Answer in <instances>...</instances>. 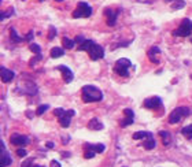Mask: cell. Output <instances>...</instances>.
Listing matches in <instances>:
<instances>
[{
    "mask_svg": "<svg viewBox=\"0 0 192 167\" xmlns=\"http://www.w3.org/2000/svg\"><path fill=\"white\" fill-rule=\"evenodd\" d=\"M103 99V93L100 89H98L94 85H85L82 88V100L85 103H95L100 102Z\"/></svg>",
    "mask_w": 192,
    "mask_h": 167,
    "instance_id": "cell-1",
    "label": "cell"
},
{
    "mask_svg": "<svg viewBox=\"0 0 192 167\" xmlns=\"http://www.w3.org/2000/svg\"><path fill=\"white\" fill-rule=\"evenodd\" d=\"M91 14H92V7L87 4V3L81 2L78 3L77 8L74 10L73 18H88V17H91Z\"/></svg>",
    "mask_w": 192,
    "mask_h": 167,
    "instance_id": "cell-2",
    "label": "cell"
},
{
    "mask_svg": "<svg viewBox=\"0 0 192 167\" xmlns=\"http://www.w3.org/2000/svg\"><path fill=\"white\" fill-rule=\"evenodd\" d=\"M191 32H192V21L185 18L183 21V23H181V26L177 30H174L173 34L174 36H180V37H187L191 34Z\"/></svg>",
    "mask_w": 192,
    "mask_h": 167,
    "instance_id": "cell-3",
    "label": "cell"
},
{
    "mask_svg": "<svg viewBox=\"0 0 192 167\" xmlns=\"http://www.w3.org/2000/svg\"><path fill=\"white\" fill-rule=\"evenodd\" d=\"M88 54H89V58H91L92 60H99V59H102L103 56H104V50H103L99 44H94L91 48H89Z\"/></svg>",
    "mask_w": 192,
    "mask_h": 167,
    "instance_id": "cell-4",
    "label": "cell"
},
{
    "mask_svg": "<svg viewBox=\"0 0 192 167\" xmlns=\"http://www.w3.org/2000/svg\"><path fill=\"white\" fill-rule=\"evenodd\" d=\"M11 144H14V145H18V147H22V145H27L30 142V140H29V137L27 136H21V134H12L11 136Z\"/></svg>",
    "mask_w": 192,
    "mask_h": 167,
    "instance_id": "cell-5",
    "label": "cell"
},
{
    "mask_svg": "<svg viewBox=\"0 0 192 167\" xmlns=\"http://www.w3.org/2000/svg\"><path fill=\"white\" fill-rule=\"evenodd\" d=\"M0 147H2V156H0V166L2 167H7L11 165V158H10V155L7 154L6 148H4V144H3V141L0 142Z\"/></svg>",
    "mask_w": 192,
    "mask_h": 167,
    "instance_id": "cell-6",
    "label": "cell"
},
{
    "mask_svg": "<svg viewBox=\"0 0 192 167\" xmlns=\"http://www.w3.org/2000/svg\"><path fill=\"white\" fill-rule=\"evenodd\" d=\"M58 70L62 73V75H63V79H65V82H66V84L73 81V77H74L73 71H71L69 67H66V66L62 64V66H58Z\"/></svg>",
    "mask_w": 192,
    "mask_h": 167,
    "instance_id": "cell-7",
    "label": "cell"
},
{
    "mask_svg": "<svg viewBox=\"0 0 192 167\" xmlns=\"http://www.w3.org/2000/svg\"><path fill=\"white\" fill-rule=\"evenodd\" d=\"M74 115V111L70 110V111H66V114H65L62 118H59V122H60V126L62 127H69L71 123V117Z\"/></svg>",
    "mask_w": 192,
    "mask_h": 167,
    "instance_id": "cell-8",
    "label": "cell"
},
{
    "mask_svg": "<svg viewBox=\"0 0 192 167\" xmlns=\"http://www.w3.org/2000/svg\"><path fill=\"white\" fill-rule=\"evenodd\" d=\"M162 102H161L159 97H151V99H147L146 102H144V107L146 108H150V110H154L156 108V107H159Z\"/></svg>",
    "mask_w": 192,
    "mask_h": 167,
    "instance_id": "cell-9",
    "label": "cell"
},
{
    "mask_svg": "<svg viewBox=\"0 0 192 167\" xmlns=\"http://www.w3.org/2000/svg\"><path fill=\"white\" fill-rule=\"evenodd\" d=\"M0 74H2V81L3 82H10V81H12L14 77H15L14 71L8 70V69H6V67H3V66H2V69H0Z\"/></svg>",
    "mask_w": 192,
    "mask_h": 167,
    "instance_id": "cell-10",
    "label": "cell"
},
{
    "mask_svg": "<svg viewBox=\"0 0 192 167\" xmlns=\"http://www.w3.org/2000/svg\"><path fill=\"white\" fill-rule=\"evenodd\" d=\"M106 17H107V25L108 26H114L115 25V19H117V11L113 10H106Z\"/></svg>",
    "mask_w": 192,
    "mask_h": 167,
    "instance_id": "cell-11",
    "label": "cell"
},
{
    "mask_svg": "<svg viewBox=\"0 0 192 167\" xmlns=\"http://www.w3.org/2000/svg\"><path fill=\"white\" fill-rule=\"evenodd\" d=\"M181 118H183V115H181V114L177 111V108H176L174 111H171V112H170V115H169V122H170L171 125H176V123H178V122L181 121Z\"/></svg>",
    "mask_w": 192,
    "mask_h": 167,
    "instance_id": "cell-12",
    "label": "cell"
},
{
    "mask_svg": "<svg viewBox=\"0 0 192 167\" xmlns=\"http://www.w3.org/2000/svg\"><path fill=\"white\" fill-rule=\"evenodd\" d=\"M88 127L92 129V130H102L103 123L98 119V118H92V119L89 121V123H88Z\"/></svg>",
    "mask_w": 192,
    "mask_h": 167,
    "instance_id": "cell-13",
    "label": "cell"
},
{
    "mask_svg": "<svg viewBox=\"0 0 192 167\" xmlns=\"http://www.w3.org/2000/svg\"><path fill=\"white\" fill-rule=\"evenodd\" d=\"M158 54H161V50L158 47H152L151 50L148 51V58H150V60L151 62H154V63H158V59L155 58V55Z\"/></svg>",
    "mask_w": 192,
    "mask_h": 167,
    "instance_id": "cell-14",
    "label": "cell"
},
{
    "mask_svg": "<svg viewBox=\"0 0 192 167\" xmlns=\"http://www.w3.org/2000/svg\"><path fill=\"white\" fill-rule=\"evenodd\" d=\"M85 149H94L95 152H98V154H102V152H104L106 147L103 144H96V145H89V144H85Z\"/></svg>",
    "mask_w": 192,
    "mask_h": 167,
    "instance_id": "cell-15",
    "label": "cell"
},
{
    "mask_svg": "<svg viewBox=\"0 0 192 167\" xmlns=\"http://www.w3.org/2000/svg\"><path fill=\"white\" fill-rule=\"evenodd\" d=\"M114 71L117 73V74L122 75V77H128V75H129V73H128V67H123V66H119V64H115Z\"/></svg>",
    "mask_w": 192,
    "mask_h": 167,
    "instance_id": "cell-16",
    "label": "cell"
},
{
    "mask_svg": "<svg viewBox=\"0 0 192 167\" xmlns=\"http://www.w3.org/2000/svg\"><path fill=\"white\" fill-rule=\"evenodd\" d=\"M62 44H63V47L66 48V50H71L75 44V40H71V39H69V37H63V39H62Z\"/></svg>",
    "mask_w": 192,
    "mask_h": 167,
    "instance_id": "cell-17",
    "label": "cell"
},
{
    "mask_svg": "<svg viewBox=\"0 0 192 167\" xmlns=\"http://www.w3.org/2000/svg\"><path fill=\"white\" fill-rule=\"evenodd\" d=\"M65 55V51L62 50V48H59V47H54L52 50H51V56L52 58H60V56H63Z\"/></svg>",
    "mask_w": 192,
    "mask_h": 167,
    "instance_id": "cell-18",
    "label": "cell"
},
{
    "mask_svg": "<svg viewBox=\"0 0 192 167\" xmlns=\"http://www.w3.org/2000/svg\"><path fill=\"white\" fill-rule=\"evenodd\" d=\"M94 44L95 43L92 40H85L82 44L78 45V51H89V48H91Z\"/></svg>",
    "mask_w": 192,
    "mask_h": 167,
    "instance_id": "cell-19",
    "label": "cell"
},
{
    "mask_svg": "<svg viewBox=\"0 0 192 167\" xmlns=\"http://www.w3.org/2000/svg\"><path fill=\"white\" fill-rule=\"evenodd\" d=\"M146 137H152V134L147 133V131H137V133L133 134V140H142V138Z\"/></svg>",
    "mask_w": 192,
    "mask_h": 167,
    "instance_id": "cell-20",
    "label": "cell"
},
{
    "mask_svg": "<svg viewBox=\"0 0 192 167\" xmlns=\"http://www.w3.org/2000/svg\"><path fill=\"white\" fill-rule=\"evenodd\" d=\"M155 145H156V142H155V140H154L152 137H150L148 140L144 142V148L146 149H154L155 148Z\"/></svg>",
    "mask_w": 192,
    "mask_h": 167,
    "instance_id": "cell-21",
    "label": "cell"
},
{
    "mask_svg": "<svg viewBox=\"0 0 192 167\" xmlns=\"http://www.w3.org/2000/svg\"><path fill=\"white\" fill-rule=\"evenodd\" d=\"M181 133H183L187 138H192V125H190V126H185L183 127V130H181Z\"/></svg>",
    "mask_w": 192,
    "mask_h": 167,
    "instance_id": "cell-22",
    "label": "cell"
},
{
    "mask_svg": "<svg viewBox=\"0 0 192 167\" xmlns=\"http://www.w3.org/2000/svg\"><path fill=\"white\" fill-rule=\"evenodd\" d=\"M177 111L183 117H188V115H191V112H192V111L188 108V107H177Z\"/></svg>",
    "mask_w": 192,
    "mask_h": 167,
    "instance_id": "cell-23",
    "label": "cell"
},
{
    "mask_svg": "<svg viewBox=\"0 0 192 167\" xmlns=\"http://www.w3.org/2000/svg\"><path fill=\"white\" fill-rule=\"evenodd\" d=\"M11 39L15 41V43H21V41H22L23 39L22 37H19L18 36V33H17V30L15 29H11Z\"/></svg>",
    "mask_w": 192,
    "mask_h": 167,
    "instance_id": "cell-24",
    "label": "cell"
},
{
    "mask_svg": "<svg viewBox=\"0 0 192 167\" xmlns=\"http://www.w3.org/2000/svg\"><path fill=\"white\" fill-rule=\"evenodd\" d=\"M48 107H50L48 104H41L39 108H37V115H43V114L48 110Z\"/></svg>",
    "mask_w": 192,
    "mask_h": 167,
    "instance_id": "cell-25",
    "label": "cell"
},
{
    "mask_svg": "<svg viewBox=\"0 0 192 167\" xmlns=\"http://www.w3.org/2000/svg\"><path fill=\"white\" fill-rule=\"evenodd\" d=\"M184 6H185V4H184V2H183V0H180V2H178V0H177L176 3H173V4H171V8H173V10H177V8H183Z\"/></svg>",
    "mask_w": 192,
    "mask_h": 167,
    "instance_id": "cell-26",
    "label": "cell"
},
{
    "mask_svg": "<svg viewBox=\"0 0 192 167\" xmlns=\"http://www.w3.org/2000/svg\"><path fill=\"white\" fill-rule=\"evenodd\" d=\"M30 51L34 52V54H40L41 52V48H40V45H37V44H30Z\"/></svg>",
    "mask_w": 192,
    "mask_h": 167,
    "instance_id": "cell-27",
    "label": "cell"
},
{
    "mask_svg": "<svg viewBox=\"0 0 192 167\" xmlns=\"http://www.w3.org/2000/svg\"><path fill=\"white\" fill-rule=\"evenodd\" d=\"M94 156H95V151H94V149H88V151H85V154H84L85 159H92Z\"/></svg>",
    "mask_w": 192,
    "mask_h": 167,
    "instance_id": "cell-28",
    "label": "cell"
},
{
    "mask_svg": "<svg viewBox=\"0 0 192 167\" xmlns=\"http://www.w3.org/2000/svg\"><path fill=\"white\" fill-rule=\"evenodd\" d=\"M133 121H135V118H129V117H126V119L121 122V126H128V125H132V123H133Z\"/></svg>",
    "mask_w": 192,
    "mask_h": 167,
    "instance_id": "cell-29",
    "label": "cell"
},
{
    "mask_svg": "<svg viewBox=\"0 0 192 167\" xmlns=\"http://www.w3.org/2000/svg\"><path fill=\"white\" fill-rule=\"evenodd\" d=\"M54 114H55V115H56L58 118H62V117L65 115V114H66V111L62 110V108H56V110H54Z\"/></svg>",
    "mask_w": 192,
    "mask_h": 167,
    "instance_id": "cell-30",
    "label": "cell"
},
{
    "mask_svg": "<svg viewBox=\"0 0 192 167\" xmlns=\"http://www.w3.org/2000/svg\"><path fill=\"white\" fill-rule=\"evenodd\" d=\"M17 155H18L19 158H25L27 155V151H25L23 148H19V149H17Z\"/></svg>",
    "mask_w": 192,
    "mask_h": 167,
    "instance_id": "cell-31",
    "label": "cell"
},
{
    "mask_svg": "<svg viewBox=\"0 0 192 167\" xmlns=\"http://www.w3.org/2000/svg\"><path fill=\"white\" fill-rule=\"evenodd\" d=\"M33 162H34L33 159H32V158H29V159H26V160L23 162L22 165H21V167H30V166L33 165Z\"/></svg>",
    "mask_w": 192,
    "mask_h": 167,
    "instance_id": "cell-32",
    "label": "cell"
},
{
    "mask_svg": "<svg viewBox=\"0 0 192 167\" xmlns=\"http://www.w3.org/2000/svg\"><path fill=\"white\" fill-rule=\"evenodd\" d=\"M123 114H125L126 117H129V118H135V112H133L130 108H125L123 110Z\"/></svg>",
    "mask_w": 192,
    "mask_h": 167,
    "instance_id": "cell-33",
    "label": "cell"
},
{
    "mask_svg": "<svg viewBox=\"0 0 192 167\" xmlns=\"http://www.w3.org/2000/svg\"><path fill=\"white\" fill-rule=\"evenodd\" d=\"M55 34H56V30H55V27L54 26H50V37H48V39L52 40L54 37H55Z\"/></svg>",
    "mask_w": 192,
    "mask_h": 167,
    "instance_id": "cell-34",
    "label": "cell"
},
{
    "mask_svg": "<svg viewBox=\"0 0 192 167\" xmlns=\"http://www.w3.org/2000/svg\"><path fill=\"white\" fill-rule=\"evenodd\" d=\"M12 12H14V10H8V12H6V14H3V12H2V17H0V18H2V21H3L4 18H7V17L11 15Z\"/></svg>",
    "mask_w": 192,
    "mask_h": 167,
    "instance_id": "cell-35",
    "label": "cell"
},
{
    "mask_svg": "<svg viewBox=\"0 0 192 167\" xmlns=\"http://www.w3.org/2000/svg\"><path fill=\"white\" fill-rule=\"evenodd\" d=\"M84 41H85V39H84V37H82V36H77V37H75V43H78V45L82 44V43H84Z\"/></svg>",
    "mask_w": 192,
    "mask_h": 167,
    "instance_id": "cell-36",
    "label": "cell"
},
{
    "mask_svg": "<svg viewBox=\"0 0 192 167\" xmlns=\"http://www.w3.org/2000/svg\"><path fill=\"white\" fill-rule=\"evenodd\" d=\"M159 136L163 138H170V134L167 133V131H159Z\"/></svg>",
    "mask_w": 192,
    "mask_h": 167,
    "instance_id": "cell-37",
    "label": "cell"
},
{
    "mask_svg": "<svg viewBox=\"0 0 192 167\" xmlns=\"http://www.w3.org/2000/svg\"><path fill=\"white\" fill-rule=\"evenodd\" d=\"M51 167H60V163L56 160H51Z\"/></svg>",
    "mask_w": 192,
    "mask_h": 167,
    "instance_id": "cell-38",
    "label": "cell"
},
{
    "mask_svg": "<svg viewBox=\"0 0 192 167\" xmlns=\"http://www.w3.org/2000/svg\"><path fill=\"white\" fill-rule=\"evenodd\" d=\"M32 37H33V32H30L29 34H27V37H26V40H32Z\"/></svg>",
    "mask_w": 192,
    "mask_h": 167,
    "instance_id": "cell-39",
    "label": "cell"
},
{
    "mask_svg": "<svg viewBox=\"0 0 192 167\" xmlns=\"http://www.w3.org/2000/svg\"><path fill=\"white\" fill-rule=\"evenodd\" d=\"M47 147L48 148H54V142H47Z\"/></svg>",
    "mask_w": 192,
    "mask_h": 167,
    "instance_id": "cell-40",
    "label": "cell"
},
{
    "mask_svg": "<svg viewBox=\"0 0 192 167\" xmlns=\"http://www.w3.org/2000/svg\"><path fill=\"white\" fill-rule=\"evenodd\" d=\"M166 2H174V0H166Z\"/></svg>",
    "mask_w": 192,
    "mask_h": 167,
    "instance_id": "cell-41",
    "label": "cell"
},
{
    "mask_svg": "<svg viewBox=\"0 0 192 167\" xmlns=\"http://www.w3.org/2000/svg\"><path fill=\"white\" fill-rule=\"evenodd\" d=\"M34 167H44V166H34Z\"/></svg>",
    "mask_w": 192,
    "mask_h": 167,
    "instance_id": "cell-42",
    "label": "cell"
},
{
    "mask_svg": "<svg viewBox=\"0 0 192 167\" xmlns=\"http://www.w3.org/2000/svg\"><path fill=\"white\" fill-rule=\"evenodd\" d=\"M56 2H63V0H56Z\"/></svg>",
    "mask_w": 192,
    "mask_h": 167,
    "instance_id": "cell-43",
    "label": "cell"
}]
</instances>
